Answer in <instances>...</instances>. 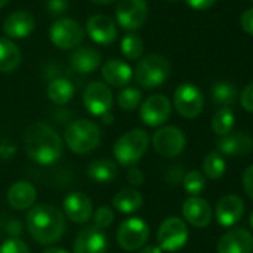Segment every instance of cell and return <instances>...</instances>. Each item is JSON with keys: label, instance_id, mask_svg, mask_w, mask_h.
Returning <instances> with one entry per match:
<instances>
[{"label": "cell", "instance_id": "obj_24", "mask_svg": "<svg viewBox=\"0 0 253 253\" xmlns=\"http://www.w3.org/2000/svg\"><path fill=\"white\" fill-rule=\"evenodd\" d=\"M37 191L33 184L27 181H18L7 190V203L12 209L24 211L36 203Z\"/></svg>", "mask_w": 253, "mask_h": 253}, {"label": "cell", "instance_id": "obj_11", "mask_svg": "<svg viewBox=\"0 0 253 253\" xmlns=\"http://www.w3.org/2000/svg\"><path fill=\"white\" fill-rule=\"evenodd\" d=\"M187 145L185 133L176 126H163L153 135V147L163 157L179 156Z\"/></svg>", "mask_w": 253, "mask_h": 253}, {"label": "cell", "instance_id": "obj_36", "mask_svg": "<svg viewBox=\"0 0 253 253\" xmlns=\"http://www.w3.org/2000/svg\"><path fill=\"white\" fill-rule=\"evenodd\" d=\"M0 253H31L28 246L19 239H7L0 246Z\"/></svg>", "mask_w": 253, "mask_h": 253}, {"label": "cell", "instance_id": "obj_23", "mask_svg": "<svg viewBox=\"0 0 253 253\" xmlns=\"http://www.w3.org/2000/svg\"><path fill=\"white\" fill-rule=\"evenodd\" d=\"M102 61V55L98 49L92 46H79L71 53L70 64L71 67L80 73V74H89L93 73Z\"/></svg>", "mask_w": 253, "mask_h": 253}, {"label": "cell", "instance_id": "obj_31", "mask_svg": "<svg viewBox=\"0 0 253 253\" xmlns=\"http://www.w3.org/2000/svg\"><path fill=\"white\" fill-rule=\"evenodd\" d=\"M120 50L129 61H136L144 53V40L136 33H127L120 42Z\"/></svg>", "mask_w": 253, "mask_h": 253}, {"label": "cell", "instance_id": "obj_40", "mask_svg": "<svg viewBox=\"0 0 253 253\" xmlns=\"http://www.w3.org/2000/svg\"><path fill=\"white\" fill-rule=\"evenodd\" d=\"M240 24H242V28L248 33L253 36V7L248 9L243 12L242 18H240Z\"/></svg>", "mask_w": 253, "mask_h": 253}, {"label": "cell", "instance_id": "obj_29", "mask_svg": "<svg viewBox=\"0 0 253 253\" xmlns=\"http://www.w3.org/2000/svg\"><path fill=\"white\" fill-rule=\"evenodd\" d=\"M212 101L219 105V107H230L237 101L239 96V90L234 84L227 83V82H218L213 84L212 90Z\"/></svg>", "mask_w": 253, "mask_h": 253}, {"label": "cell", "instance_id": "obj_7", "mask_svg": "<svg viewBox=\"0 0 253 253\" xmlns=\"http://www.w3.org/2000/svg\"><path fill=\"white\" fill-rule=\"evenodd\" d=\"M188 240V227L187 224L176 216L168 218L162 222L157 231V242L162 251L165 252H178L181 251Z\"/></svg>", "mask_w": 253, "mask_h": 253}, {"label": "cell", "instance_id": "obj_47", "mask_svg": "<svg viewBox=\"0 0 253 253\" xmlns=\"http://www.w3.org/2000/svg\"><path fill=\"white\" fill-rule=\"evenodd\" d=\"M9 1H10V0H0V9H1V7H4Z\"/></svg>", "mask_w": 253, "mask_h": 253}, {"label": "cell", "instance_id": "obj_1", "mask_svg": "<svg viewBox=\"0 0 253 253\" xmlns=\"http://www.w3.org/2000/svg\"><path fill=\"white\" fill-rule=\"evenodd\" d=\"M24 148L36 163L52 165L62 156V139L50 125L36 122L24 133Z\"/></svg>", "mask_w": 253, "mask_h": 253}, {"label": "cell", "instance_id": "obj_46", "mask_svg": "<svg viewBox=\"0 0 253 253\" xmlns=\"http://www.w3.org/2000/svg\"><path fill=\"white\" fill-rule=\"evenodd\" d=\"M90 3H95V4H110V3H113V1H116V0H89Z\"/></svg>", "mask_w": 253, "mask_h": 253}, {"label": "cell", "instance_id": "obj_32", "mask_svg": "<svg viewBox=\"0 0 253 253\" xmlns=\"http://www.w3.org/2000/svg\"><path fill=\"white\" fill-rule=\"evenodd\" d=\"M203 175L212 181H218L224 176L225 170H227V165L225 160L222 159V156L216 151L209 153L205 160H203Z\"/></svg>", "mask_w": 253, "mask_h": 253}, {"label": "cell", "instance_id": "obj_45", "mask_svg": "<svg viewBox=\"0 0 253 253\" xmlns=\"http://www.w3.org/2000/svg\"><path fill=\"white\" fill-rule=\"evenodd\" d=\"M43 253H70L67 252L65 249H61V248H47Z\"/></svg>", "mask_w": 253, "mask_h": 253}, {"label": "cell", "instance_id": "obj_43", "mask_svg": "<svg viewBox=\"0 0 253 253\" xmlns=\"http://www.w3.org/2000/svg\"><path fill=\"white\" fill-rule=\"evenodd\" d=\"M139 253H163V251L160 249V246H153V245H150V246L142 248Z\"/></svg>", "mask_w": 253, "mask_h": 253}, {"label": "cell", "instance_id": "obj_6", "mask_svg": "<svg viewBox=\"0 0 253 253\" xmlns=\"http://www.w3.org/2000/svg\"><path fill=\"white\" fill-rule=\"evenodd\" d=\"M49 37L58 49L70 50L80 46L84 37V30L79 21L73 18H61L52 24Z\"/></svg>", "mask_w": 253, "mask_h": 253}, {"label": "cell", "instance_id": "obj_20", "mask_svg": "<svg viewBox=\"0 0 253 253\" xmlns=\"http://www.w3.org/2000/svg\"><path fill=\"white\" fill-rule=\"evenodd\" d=\"M36 28V19L28 10H15L3 22V31L9 39H25Z\"/></svg>", "mask_w": 253, "mask_h": 253}, {"label": "cell", "instance_id": "obj_50", "mask_svg": "<svg viewBox=\"0 0 253 253\" xmlns=\"http://www.w3.org/2000/svg\"><path fill=\"white\" fill-rule=\"evenodd\" d=\"M251 1H253V0H251Z\"/></svg>", "mask_w": 253, "mask_h": 253}, {"label": "cell", "instance_id": "obj_13", "mask_svg": "<svg viewBox=\"0 0 253 253\" xmlns=\"http://www.w3.org/2000/svg\"><path fill=\"white\" fill-rule=\"evenodd\" d=\"M170 111H172V105L168 96L156 93L148 96L139 110V117L141 120L150 126V127H159L163 123L168 122V119L170 117Z\"/></svg>", "mask_w": 253, "mask_h": 253}, {"label": "cell", "instance_id": "obj_16", "mask_svg": "<svg viewBox=\"0 0 253 253\" xmlns=\"http://www.w3.org/2000/svg\"><path fill=\"white\" fill-rule=\"evenodd\" d=\"M182 215L188 224L196 228H205L212 222L213 212L208 200L202 197H188L182 205Z\"/></svg>", "mask_w": 253, "mask_h": 253}, {"label": "cell", "instance_id": "obj_28", "mask_svg": "<svg viewBox=\"0 0 253 253\" xmlns=\"http://www.w3.org/2000/svg\"><path fill=\"white\" fill-rule=\"evenodd\" d=\"M142 194L133 188H125L113 197V206L122 213H133L142 208Z\"/></svg>", "mask_w": 253, "mask_h": 253}, {"label": "cell", "instance_id": "obj_49", "mask_svg": "<svg viewBox=\"0 0 253 253\" xmlns=\"http://www.w3.org/2000/svg\"><path fill=\"white\" fill-rule=\"evenodd\" d=\"M166 1H169V3H176V1H179V0H166Z\"/></svg>", "mask_w": 253, "mask_h": 253}, {"label": "cell", "instance_id": "obj_8", "mask_svg": "<svg viewBox=\"0 0 253 253\" xmlns=\"http://www.w3.org/2000/svg\"><path fill=\"white\" fill-rule=\"evenodd\" d=\"M173 105L184 119H196L203 111L205 96L196 84L182 83L173 93Z\"/></svg>", "mask_w": 253, "mask_h": 253}, {"label": "cell", "instance_id": "obj_25", "mask_svg": "<svg viewBox=\"0 0 253 253\" xmlns=\"http://www.w3.org/2000/svg\"><path fill=\"white\" fill-rule=\"evenodd\" d=\"M22 61L18 44L9 37H0V73H13Z\"/></svg>", "mask_w": 253, "mask_h": 253}, {"label": "cell", "instance_id": "obj_37", "mask_svg": "<svg viewBox=\"0 0 253 253\" xmlns=\"http://www.w3.org/2000/svg\"><path fill=\"white\" fill-rule=\"evenodd\" d=\"M46 7L50 15H61L68 9V0H47Z\"/></svg>", "mask_w": 253, "mask_h": 253}, {"label": "cell", "instance_id": "obj_39", "mask_svg": "<svg viewBox=\"0 0 253 253\" xmlns=\"http://www.w3.org/2000/svg\"><path fill=\"white\" fill-rule=\"evenodd\" d=\"M243 188L246 194L253 200V165L246 168V170L243 172Z\"/></svg>", "mask_w": 253, "mask_h": 253}, {"label": "cell", "instance_id": "obj_17", "mask_svg": "<svg viewBox=\"0 0 253 253\" xmlns=\"http://www.w3.org/2000/svg\"><path fill=\"white\" fill-rule=\"evenodd\" d=\"M64 213L76 224H86L93 215V206L86 194L76 191L64 199Z\"/></svg>", "mask_w": 253, "mask_h": 253}, {"label": "cell", "instance_id": "obj_22", "mask_svg": "<svg viewBox=\"0 0 253 253\" xmlns=\"http://www.w3.org/2000/svg\"><path fill=\"white\" fill-rule=\"evenodd\" d=\"M102 79L108 86L114 87H126L132 77H133V70L130 65L122 59H110L102 65Z\"/></svg>", "mask_w": 253, "mask_h": 253}, {"label": "cell", "instance_id": "obj_38", "mask_svg": "<svg viewBox=\"0 0 253 253\" xmlns=\"http://www.w3.org/2000/svg\"><path fill=\"white\" fill-rule=\"evenodd\" d=\"M240 102L248 113H253V83L248 84L240 96Z\"/></svg>", "mask_w": 253, "mask_h": 253}, {"label": "cell", "instance_id": "obj_3", "mask_svg": "<svg viewBox=\"0 0 253 253\" xmlns=\"http://www.w3.org/2000/svg\"><path fill=\"white\" fill-rule=\"evenodd\" d=\"M64 139L73 153L87 154L99 147L102 141V130L95 122L79 119L65 129Z\"/></svg>", "mask_w": 253, "mask_h": 253}, {"label": "cell", "instance_id": "obj_21", "mask_svg": "<svg viewBox=\"0 0 253 253\" xmlns=\"http://www.w3.org/2000/svg\"><path fill=\"white\" fill-rule=\"evenodd\" d=\"M216 148L227 156H246L253 150V138L248 132H231L218 141Z\"/></svg>", "mask_w": 253, "mask_h": 253}, {"label": "cell", "instance_id": "obj_5", "mask_svg": "<svg viewBox=\"0 0 253 253\" xmlns=\"http://www.w3.org/2000/svg\"><path fill=\"white\" fill-rule=\"evenodd\" d=\"M150 136L142 129H132L123 133L114 144V157L122 166L136 165L147 153Z\"/></svg>", "mask_w": 253, "mask_h": 253}, {"label": "cell", "instance_id": "obj_2", "mask_svg": "<svg viewBox=\"0 0 253 253\" xmlns=\"http://www.w3.org/2000/svg\"><path fill=\"white\" fill-rule=\"evenodd\" d=\"M65 216L52 205L34 206L27 215V230L40 245H53L65 233Z\"/></svg>", "mask_w": 253, "mask_h": 253}, {"label": "cell", "instance_id": "obj_44", "mask_svg": "<svg viewBox=\"0 0 253 253\" xmlns=\"http://www.w3.org/2000/svg\"><path fill=\"white\" fill-rule=\"evenodd\" d=\"M101 119H102V122L105 123V125H111L113 122H114V117H113V114L108 111V113H105L104 116H101Z\"/></svg>", "mask_w": 253, "mask_h": 253}, {"label": "cell", "instance_id": "obj_18", "mask_svg": "<svg viewBox=\"0 0 253 253\" xmlns=\"http://www.w3.org/2000/svg\"><path fill=\"white\" fill-rule=\"evenodd\" d=\"M107 237L95 225L80 230L74 240V253H107Z\"/></svg>", "mask_w": 253, "mask_h": 253}, {"label": "cell", "instance_id": "obj_33", "mask_svg": "<svg viewBox=\"0 0 253 253\" xmlns=\"http://www.w3.org/2000/svg\"><path fill=\"white\" fill-rule=\"evenodd\" d=\"M142 92L138 87L126 86L117 95V104L123 111H133L141 105Z\"/></svg>", "mask_w": 253, "mask_h": 253}, {"label": "cell", "instance_id": "obj_42", "mask_svg": "<svg viewBox=\"0 0 253 253\" xmlns=\"http://www.w3.org/2000/svg\"><path fill=\"white\" fill-rule=\"evenodd\" d=\"M187 4L194 10H206L212 7L218 0H185Z\"/></svg>", "mask_w": 253, "mask_h": 253}, {"label": "cell", "instance_id": "obj_19", "mask_svg": "<svg viewBox=\"0 0 253 253\" xmlns=\"http://www.w3.org/2000/svg\"><path fill=\"white\" fill-rule=\"evenodd\" d=\"M218 253H253V236L243 228L227 231L216 245Z\"/></svg>", "mask_w": 253, "mask_h": 253}, {"label": "cell", "instance_id": "obj_34", "mask_svg": "<svg viewBox=\"0 0 253 253\" xmlns=\"http://www.w3.org/2000/svg\"><path fill=\"white\" fill-rule=\"evenodd\" d=\"M182 184H184L185 191L191 197H199V194L206 187V176L199 170H190L184 175Z\"/></svg>", "mask_w": 253, "mask_h": 253}, {"label": "cell", "instance_id": "obj_10", "mask_svg": "<svg viewBox=\"0 0 253 253\" xmlns=\"http://www.w3.org/2000/svg\"><path fill=\"white\" fill-rule=\"evenodd\" d=\"M150 237V227L141 218L123 221L117 231V243L123 251L133 252L141 249Z\"/></svg>", "mask_w": 253, "mask_h": 253}, {"label": "cell", "instance_id": "obj_4", "mask_svg": "<svg viewBox=\"0 0 253 253\" xmlns=\"http://www.w3.org/2000/svg\"><path fill=\"white\" fill-rule=\"evenodd\" d=\"M170 76V64L160 53H148L136 64L133 77L144 89H156L162 86Z\"/></svg>", "mask_w": 253, "mask_h": 253}, {"label": "cell", "instance_id": "obj_15", "mask_svg": "<svg viewBox=\"0 0 253 253\" xmlns=\"http://www.w3.org/2000/svg\"><path fill=\"white\" fill-rule=\"evenodd\" d=\"M245 215V202L236 194L224 196L215 208V218L222 227L236 225Z\"/></svg>", "mask_w": 253, "mask_h": 253}, {"label": "cell", "instance_id": "obj_48", "mask_svg": "<svg viewBox=\"0 0 253 253\" xmlns=\"http://www.w3.org/2000/svg\"><path fill=\"white\" fill-rule=\"evenodd\" d=\"M251 225H252V228H253V212L251 213Z\"/></svg>", "mask_w": 253, "mask_h": 253}, {"label": "cell", "instance_id": "obj_12", "mask_svg": "<svg viewBox=\"0 0 253 253\" xmlns=\"http://www.w3.org/2000/svg\"><path fill=\"white\" fill-rule=\"evenodd\" d=\"M83 105L92 116H104L111 110L113 92L105 82H92L83 92Z\"/></svg>", "mask_w": 253, "mask_h": 253}, {"label": "cell", "instance_id": "obj_30", "mask_svg": "<svg viewBox=\"0 0 253 253\" xmlns=\"http://www.w3.org/2000/svg\"><path fill=\"white\" fill-rule=\"evenodd\" d=\"M234 123H236V116L230 107L219 108L212 117V129L221 138L233 132Z\"/></svg>", "mask_w": 253, "mask_h": 253}, {"label": "cell", "instance_id": "obj_26", "mask_svg": "<svg viewBox=\"0 0 253 253\" xmlns=\"http://www.w3.org/2000/svg\"><path fill=\"white\" fill-rule=\"evenodd\" d=\"M117 165L108 159H99L87 166V175L98 184H110L117 178Z\"/></svg>", "mask_w": 253, "mask_h": 253}, {"label": "cell", "instance_id": "obj_27", "mask_svg": "<svg viewBox=\"0 0 253 253\" xmlns=\"http://www.w3.org/2000/svg\"><path fill=\"white\" fill-rule=\"evenodd\" d=\"M46 93H47V98L53 104H56V105H65L74 96V84L68 79L58 77V79H53L47 84Z\"/></svg>", "mask_w": 253, "mask_h": 253}, {"label": "cell", "instance_id": "obj_41", "mask_svg": "<svg viewBox=\"0 0 253 253\" xmlns=\"http://www.w3.org/2000/svg\"><path fill=\"white\" fill-rule=\"evenodd\" d=\"M127 181L133 187L142 185L144 184V173L139 169H136V168H130L129 172H127Z\"/></svg>", "mask_w": 253, "mask_h": 253}, {"label": "cell", "instance_id": "obj_35", "mask_svg": "<svg viewBox=\"0 0 253 253\" xmlns=\"http://www.w3.org/2000/svg\"><path fill=\"white\" fill-rule=\"evenodd\" d=\"M92 216H93V225L101 231L111 227V224L114 222V218H116L114 212L110 206H99L95 211V215H92Z\"/></svg>", "mask_w": 253, "mask_h": 253}, {"label": "cell", "instance_id": "obj_14", "mask_svg": "<svg viewBox=\"0 0 253 253\" xmlns=\"http://www.w3.org/2000/svg\"><path fill=\"white\" fill-rule=\"evenodd\" d=\"M86 33L96 44L108 46L117 39V24L107 15H92L86 21Z\"/></svg>", "mask_w": 253, "mask_h": 253}, {"label": "cell", "instance_id": "obj_9", "mask_svg": "<svg viewBox=\"0 0 253 253\" xmlns=\"http://www.w3.org/2000/svg\"><path fill=\"white\" fill-rule=\"evenodd\" d=\"M148 18L147 0H119L116 6V22L126 31L139 30Z\"/></svg>", "mask_w": 253, "mask_h": 253}]
</instances>
